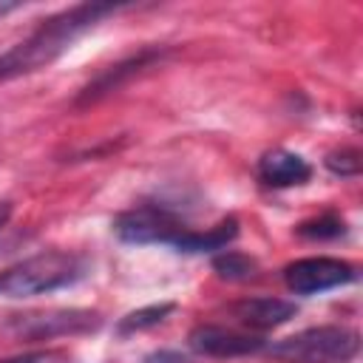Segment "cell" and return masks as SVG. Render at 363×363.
I'll use <instances>...</instances> for the list:
<instances>
[{"instance_id": "cell-1", "label": "cell", "mask_w": 363, "mask_h": 363, "mask_svg": "<svg viewBox=\"0 0 363 363\" xmlns=\"http://www.w3.org/2000/svg\"><path fill=\"white\" fill-rule=\"evenodd\" d=\"M128 6L122 3H77L43 20L26 40L0 54V79L34 74L57 62L82 34L96 28L105 17H113Z\"/></svg>"}, {"instance_id": "cell-2", "label": "cell", "mask_w": 363, "mask_h": 363, "mask_svg": "<svg viewBox=\"0 0 363 363\" xmlns=\"http://www.w3.org/2000/svg\"><path fill=\"white\" fill-rule=\"evenodd\" d=\"M88 269L91 264L85 255L68 250H45L0 272V298L48 295L79 284L88 275Z\"/></svg>"}, {"instance_id": "cell-3", "label": "cell", "mask_w": 363, "mask_h": 363, "mask_svg": "<svg viewBox=\"0 0 363 363\" xmlns=\"http://www.w3.org/2000/svg\"><path fill=\"white\" fill-rule=\"evenodd\" d=\"M357 352L360 335L346 326H312L267 346V354L278 363H349Z\"/></svg>"}, {"instance_id": "cell-4", "label": "cell", "mask_w": 363, "mask_h": 363, "mask_svg": "<svg viewBox=\"0 0 363 363\" xmlns=\"http://www.w3.org/2000/svg\"><path fill=\"white\" fill-rule=\"evenodd\" d=\"M102 326V315L94 309H48L11 315L3 329L23 340H51L65 335H88Z\"/></svg>"}, {"instance_id": "cell-5", "label": "cell", "mask_w": 363, "mask_h": 363, "mask_svg": "<svg viewBox=\"0 0 363 363\" xmlns=\"http://www.w3.org/2000/svg\"><path fill=\"white\" fill-rule=\"evenodd\" d=\"M190 227L162 204H142L113 218V233L125 244H170Z\"/></svg>"}, {"instance_id": "cell-6", "label": "cell", "mask_w": 363, "mask_h": 363, "mask_svg": "<svg viewBox=\"0 0 363 363\" xmlns=\"http://www.w3.org/2000/svg\"><path fill=\"white\" fill-rule=\"evenodd\" d=\"M357 281V267L332 258V255H315V258H298L284 267V284L295 295H318L343 284Z\"/></svg>"}, {"instance_id": "cell-7", "label": "cell", "mask_w": 363, "mask_h": 363, "mask_svg": "<svg viewBox=\"0 0 363 363\" xmlns=\"http://www.w3.org/2000/svg\"><path fill=\"white\" fill-rule=\"evenodd\" d=\"M164 57H167V48L147 45V48L136 51L133 57H128V60H122V62H116V65H108L102 74H96V77L79 91L77 105H88V102H96V99H102V96L119 91L125 82H130L136 74H142V71L159 65Z\"/></svg>"}, {"instance_id": "cell-8", "label": "cell", "mask_w": 363, "mask_h": 363, "mask_svg": "<svg viewBox=\"0 0 363 363\" xmlns=\"http://www.w3.org/2000/svg\"><path fill=\"white\" fill-rule=\"evenodd\" d=\"M187 343L193 352L207 354V357H241V354H255L267 349V343L255 335H241L224 326H210L201 323L187 335Z\"/></svg>"}, {"instance_id": "cell-9", "label": "cell", "mask_w": 363, "mask_h": 363, "mask_svg": "<svg viewBox=\"0 0 363 363\" xmlns=\"http://www.w3.org/2000/svg\"><path fill=\"white\" fill-rule=\"evenodd\" d=\"M230 312L241 326L267 332V329H275V326H284L286 320H292L298 315V306L284 298H244V301L233 303Z\"/></svg>"}, {"instance_id": "cell-10", "label": "cell", "mask_w": 363, "mask_h": 363, "mask_svg": "<svg viewBox=\"0 0 363 363\" xmlns=\"http://www.w3.org/2000/svg\"><path fill=\"white\" fill-rule=\"evenodd\" d=\"M258 179L275 190L298 187V184H306L312 179V164L301 153L278 147V150H269L258 159Z\"/></svg>"}, {"instance_id": "cell-11", "label": "cell", "mask_w": 363, "mask_h": 363, "mask_svg": "<svg viewBox=\"0 0 363 363\" xmlns=\"http://www.w3.org/2000/svg\"><path fill=\"white\" fill-rule=\"evenodd\" d=\"M235 235H238V218L227 216V218H221L216 227L182 233V235L173 241V247H176L179 252H190V255H196V252H218V250H224L230 241H235Z\"/></svg>"}, {"instance_id": "cell-12", "label": "cell", "mask_w": 363, "mask_h": 363, "mask_svg": "<svg viewBox=\"0 0 363 363\" xmlns=\"http://www.w3.org/2000/svg\"><path fill=\"white\" fill-rule=\"evenodd\" d=\"M213 272L224 281H252L258 278V261L244 255V252H235V250H221L216 258H213Z\"/></svg>"}, {"instance_id": "cell-13", "label": "cell", "mask_w": 363, "mask_h": 363, "mask_svg": "<svg viewBox=\"0 0 363 363\" xmlns=\"http://www.w3.org/2000/svg\"><path fill=\"white\" fill-rule=\"evenodd\" d=\"M173 309H176V303H170V301L133 309V312H128V315L116 323V332H119V335H133V332H142V329H153V326H159Z\"/></svg>"}, {"instance_id": "cell-14", "label": "cell", "mask_w": 363, "mask_h": 363, "mask_svg": "<svg viewBox=\"0 0 363 363\" xmlns=\"http://www.w3.org/2000/svg\"><path fill=\"white\" fill-rule=\"evenodd\" d=\"M295 233L303 235V238H312V241H332V238L346 235V221L335 213H323L318 218H309V221L298 224Z\"/></svg>"}, {"instance_id": "cell-15", "label": "cell", "mask_w": 363, "mask_h": 363, "mask_svg": "<svg viewBox=\"0 0 363 363\" xmlns=\"http://www.w3.org/2000/svg\"><path fill=\"white\" fill-rule=\"evenodd\" d=\"M323 164L335 176H357L360 173V153L352 147H340V150H332L323 159Z\"/></svg>"}, {"instance_id": "cell-16", "label": "cell", "mask_w": 363, "mask_h": 363, "mask_svg": "<svg viewBox=\"0 0 363 363\" xmlns=\"http://www.w3.org/2000/svg\"><path fill=\"white\" fill-rule=\"evenodd\" d=\"M0 363H71V354L62 349H40V352H26L14 357H3Z\"/></svg>"}, {"instance_id": "cell-17", "label": "cell", "mask_w": 363, "mask_h": 363, "mask_svg": "<svg viewBox=\"0 0 363 363\" xmlns=\"http://www.w3.org/2000/svg\"><path fill=\"white\" fill-rule=\"evenodd\" d=\"M20 9H26V3H20V0H0V17H6L11 11H20Z\"/></svg>"}, {"instance_id": "cell-18", "label": "cell", "mask_w": 363, "mask_h": 363, "mask_svg": "<svg viewBox=\"0 0 363 363\" xmlns=\"http://www.w3.org/2000/svg\"><path fill=\"white\" fill-rule=\"evenodd\" d=\"M11 213H14V207H11V201H0V230L9 224V218H11Z\"/></svg>"}]
</instances>
